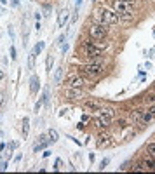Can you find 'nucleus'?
<instances>
[{"mask_svg": "<svg viewBox=\"0 0 155 174\" xmlns=\"http://www.w3.org/2000/svg\"><path fill=\"white\" fill-rule=\"evenodd\" d=\"M84 108H85V112L94 113V112H99V108H101V104H99V103H96V101H85V103H84Z\"/></svg>", "mask_w": 155, "mask_h": 174, "instance_id": "11", "label": "nucleus"}, {"mask_svg": "<svg viewBox=\"0 0 155 174\" xmlns=\"http://www.w3.org/2000/svg\"><path fill=\"white\" fill-rule=\"evenodd\" d=\"M61 164H63V160H61V158H58V160L54 162V171H59V169H61Z\"/></svg>", "mask_w": 155, "mask_h": 174, "instance_id": "31", "label": "nucleus"}, {"mask_svg": "<svg viewBox=\"0 0 155 174\" xmlns=\"http://www.w3.org/2000/svg\"><path fill=\"white\" fill-rule=\"evenodd\" d=\"M40 89V78L37 75H31L30 77V92H37Z\"/></svg>", "mask_w": 155, "mask_h": 174, "instance_id": "12", "label": "nucleus"}, {"mask_svg": "<svg viewBox=\"0 0 155 174\" xmlns=\"http://www.w3.org/2000/svg\"><path fill=\"white\" fill-rule=\"evenodd\" d=\"M125 124H127V122H125L124 118H119V120H117V127H119V129H125Z\"/></svg>", "mask_w": 155, "mask_h": 174, "instance_id": "30", "label": "nucleus"}, {"mask_svg": "<svg viewBox=\"0 0 155 174\" xmlns=\"http://www.w3.org/2000/svg\"><path fill=\"white\" fill-rule=\"evenodd\" d=\"M65 96H66L68 101H80L84 98V91H82V87H79V89H66Z\"/></svg>", "mask_w": 155, "mask_h": 174, "instance_id": "10", "label": "nucleus"}, {"mask_svg": "<svg viewBox=\"0 0 155 174\" xmlns=\"http://www.w3.org/2000/svg\"><path fill=\"white\" fill-rule=\"evenodd\" d=\"M129 165H131V162H124V164L120 165V169H119V171H127V169H129Z\"/></svg>", "mask_w": 155, "mask_h": 174, "instance_id": "33", "label": "nucleus"}, {"mask_svg": "<svg viewBox=\"0 0 155 174\" xmlns=\"http://www.w3.org/2000/svg\"><path fill=\"white\" fill-rule=\"evenodd\" d=\"M52 65H54V57L49 54L47 59H45V71H47V73H51V70H52Z\"/></svg>", "mask_w": 155, "mask_h": 174, "instance_id": "22", "label": "nucleus"}, {"mask_svg": "<svg viewBox=\"0 0 155 174\" xmlns=\"http://www.w3.org/2000/svg\"><path fill=\"white\" fill-rule=\"evenodd\" d=\"M40 17H42V12H37L35 14V21H40Z\"/></svg>", "mask_w": 155, "mask_h": 174, "instance_id": "41", "label": "nucleus"}, {"mask_svg": "<svg viewBox=\"0 0 155 174\" xmlns=\"http://www.w3.org/2000/svg\"><path fill=\"white\" fill-rule=\"evenodd\" d=\"M5 103H7V94H5V91H0V108H2Z\"/></svg>", "mask_w": 155, "mask_h": 174, "instance_id": "26", "label": "nucleus"}, {"mask_svg": "<svg viewBox=\"0 0 155 174\" xmlns=\"http://www.w3.org/2000/svg\"><path fill=\"white\" fill-rule=\"evenodd\" d=\"M9 54H11V59H12V61H16V59H18V52H16V47H14V45H11Z\"/></svg>", "mask_w": 155, "mask_h": 174, "instance_id": "27", "label": "nucleus"}, {"mask_svg": "<svg viewBox=\"0 0 155 174\" xmlns=\"http://www.w3.org/2000/svg\"><path fill=\"white\" fill-rule=\"evenodd\" d=\"M143 164L146 165V169H148V171H155V157L146 155L145 158H143Z\"/></svg>", "mask_w": 155, "mask_h": 174, "instance_id": "13", "label": "nucleus"}, {"mask_svg": "<svg viewBox=\"0 0 155 174\" xmlns=\"http://www.w3.org/2000/svg\"><path fill=\"white\" fill-rule=\"evenodd\" d=\"M112 7H113V11L119 14L120 19H127V21L134 19L133 7H131V4H125L124 0H112Z\"/></svg>", "mask_w": 155, "mask_h": 174, "instance_id": "3", "label": "nucleus"}, {"mask_svg": "<svg viewBox=\"0 0 155 174\" xmlns=\"http://www.w3.org/2000/svg\"><path fill=\"white\" fill-rule=\"evenodd\" d=\"M66 52H68V44L65 42V44H63V45H61V54H63V56H65Z\"/></svg>", "mask_w": 155, "mask_h": 174, "instance_id": "32", "label": "nucleus"}, {"mask_svg": "<svg viewBox=\"0 0 155 174\" xmlns=\"http://www.w3.org/2000/svg\"><path fill=\"white\" fill-rule=\"evenodd\" d=\"M82 52H84V57L89 59V61H96V59H99V57L103 56V51L101 49H98L96 45H94L93 40H89V39L82 42Z\"/></svg>", "mask_w": 155, "mask_h": 174, "instance_id": "4", "label": "nucleus"}, {"mask_svg": "<svg viewBox=\"0 0 155 174\" xmlns=\"http://www.w3.org/2000/svg\"><path fill=\"white\" fill-rule=\"evenodd\" d=\"M68 21V12L66 11H59V14H58V26L59 28H63V25Z\"/></svg>", "mask_w": 155, "mask_h": 174, "instance_id": "16", "label": "nucleus"}, {"mask_svg": "<svg viewBox=\"0 0 155 174\" xmlns=\"http://www.w3.org/2000/svg\"><path fill=\"white\" fill-rule=\"evenodd\" d=\"M35 57H37V54L33 51L28 54V68L30 70H35Z\"/></svg>", "mask_w": 155, "mask_h": 174, "instance_id": "20", "label": "nucleus"}, {"mask_svg": "<svg viewBox=\"0 0 155 174\" xmlns=\"http://www.w3.org/2000/svg\"><path fill=\"white\" fill-rule=\"evenodd\" d=\"M96 19H98V23H103V25H108V26L117 25V23L120 21L119 14L110 7H99L98 9L96 11Z\"/></svg>", "mask_w": 155, "mask_h": 174, "instance_id": "2", "label": "nucleus"}, {"mask_svg": "<svg viewBox=\"0 0 155 174\" xmlns=\"http://www.w3.org/2000/svg\"><path fill=\"white\" fill-rule=\"evenodd\" d=\"M124 2H125V4H131V5L136 4V0H124Z\"/></svg>", "mask_w": 155, "mask_h": 174, "instance_id": "42", "label": "nucleus"}, {"mask_svg": "<svg viewBox=\"0 0 155 174\" xmlns=\"http://www.w3.org/2000/svg\"><path fill=\"white\" fill-rule=\"evenodd\" d=\"M44 47H45V44H44V42H37L35 45H33V49H31V51H33V52L37 54V56H39L40 52L44 51Z\"/></svg>", "mask_w": 155, "mask_h": 174, "instance_id": "23", "label": "nucleus"}, {"mask_svg": "<svg viewBox=\"0 0 155 174\" xmlns=\"http://www.w3.org/2000/svg\"><path fill=\"white\" fill-rule=\"evenodd\" d=\"M65 39H66V35L61 33V35L58 37V40H56V45H63V44H65Z\"/></svg>", "mask_w": 155, "mask_h": 174, "instance_id": "29", "label": "nucleus"}, {"mask_svg": "<svg viewBox=\"0 0 155 174\" xmlns=\"http://www.w3.org/2000/svg\"><path fill=\"white\" fill-rule=\"evenodd\" d=\"M141 113H143V110L141 108H134L133 112H131V117H133V120H134V124H139V120H141Z\"/></svg>", "mask_w": 155, "mask_h": 174, "instance_id": "18", "label": "nucleus"}, {"mask_svg": "<svg viewBox=\"0 0 155 174\" xmlns=\"http://www.w3.org/2000/svg\"><path fill=\"white\" fill-rule=\"evenodd\" d=\"M7 165H9V162H7V160L2 162V164H0V171H7Z\"/></svg>", "mask_w": 155, "mask_h": 174, "instance_id": "34", "label": "nucleus"}, {"mask_svg": "<svg viewBox=\"0 0 155 174\" xmlns=\"http://www.w3.org/2000/svg\"><path fill=\"white\" fill-rule=\"evenodd\" d=\"M9 37H11V40H14V30H12L11 25H9Z\"/></svg>", "mask_w": 155, "mask_h": 174, "instance_id": "36", "label": "nucleus"}, {"mask_svg": "<svg viewBox=\"0 0 155 174\" xmlns=\"http://www.w3.org/2000/svg\"><path fill=\"white\" fill-rule=\"evenodd\" d=\"M152 120H155L153 117H152L150 113L146 112V110H143V113H141V120H139V124H141V126H146V124H150Z\"/></svg>", "mask_w": 155, "mask_h": 174, "instance_id": "15", "label": "nucleus"}, {"mask_svg": "<svg viewBox=\"0 0 155 174\" xmlns=\"http://www.w3.org/2000/svg\"><path fill=\"white\" fill-rule=\"evenodd\" d=\"M146 153L152 157H155V141H152V143L146 144Z\"/></svg>", "mask_w": 155, "mask_h": 174, "instance_id": "24", "label": "nucleus"}, {"mask_svg": "<svg viewBox=\"0 0 155 174\" xmlns=\"http://www.w3.org/2000/svg\"><path fill=\"white\" fill-rule=\"evenodd\" d=\"M80 73L87 78H98L99 75H103L105 73V65H103L101 57L96 61H89L87 65H84L80 68Z\"/></svg>", "mask_w": 155, "mask_h": 174, "instance_id": "1", "label": "nucleus"}, {"mask_svg": "<svg viewBox=\"0 0 155 174\" xmlns=\"http://www.w3.org/2000/svg\"><path fill=\"white\" fill-rule=\"evenodd\" d=\"M82 2H84V0H75V9H80V5H82Z\"/></svg>", "mask_w": 155, "mask_h": 174, "instance_id": "38", "label": "nucleus"}, {"mask_svg": "<svg viewBox=\"0 0 155 174\" xmlns=\"http://www.w3.org/2000/svg\"><path fill=\"white\" fill-rule=\"evenodd\" d=\"M47 136H49V139H51V143H56L58 138H59V134H58V130H56V129H49Z\"/></svg>", "mask_w": 155, "mask_h": 174, "instance_id": "21", "label": "nucleus"}, {"mask_svg": "<svg viewBox=\"0 0 155 174\" xmlns=\"http://www.w3.org/2000/svg\"><path fill=\"white\" fill-rule=\"evenodd\" d=\"M63 84H65L66 89H79V87H82L85 84V78H84V75H82V77H80V75H70Z\"/></svg>", "mask_w": 155, "mask_h": 174, "instance_id": "7", "label": "nucleus"}, {"mask_svg": "<svg viewBox=\"0 0 155 174\" xmlns=\"http://www.w3.org/2000/svg\"><path fill=\"white\" fill-rule=\"evenodd\" d=\"M112 118H113V112L110 108H99L96 118V127L99 129H108L112 126Z\"/></svg>", "mask_w": 155, "mask_h": 174, "instance_id": "6", "label": "nucleus"}, {"mask_svg": "<svg viewBox=\"0 0 155 174\" xmlns=\"http://www.w3.org/2000/svg\"><path fill=\"white\" fill-rule=\"evenodd\" d=\"M87 31H89V37L93 40H105L108 37V25L93 23V25H89Z\"/></svg>", "mask_w": 155, "mask_h": 174, "instance_id": "5", "label": "nucleus"}, {"mask_svg": "<svg viewBox=\"0 0 155 174\" xmlns=\"http://www.w3.org/2000/svg\"><path fill=\"white\" fill-rule=\"evenodd\" d=\"M42 104H44V101H42V99H40V101H37V104H35V112H39Z\"/></svg>", "mask_w": 155, "mask_h": 174, "instance_id": "35", "label": "nucleus"}, {"mask_svg": "<svg viewBox=\"0 0 155 174\" xmlns=\"http://www.w3.org/2000/svg\"><path fill=\"white\" fill-rule=\"evenodd\" d=\"M108 164H110V157H105V158H103V160L99 162V167H98V169H99V171H105Z\"/></svg>", "mask_w": 155, "mask_h": 174, "instance_id": "25", "label": "nucleus"}, {"mask_svg": "<svg viewBox=\"0 0 155 174\" xmlns=\"http://www.w3.org/2000/svg\"><path fill=\"white\" fill-rule=\"evenodd\" d=\"M11 5L12 7H19V0H11Z\"/></svg>", "mask_w": 155, "mask_h": 174, "instance_id": "37", "label": "nucleus"}, {"mask_svg": "<svg viewBox=\"0 0 155 174\" xmlns=\"http://www.w3.org/2000/svg\"><path fill=\"white\" fill-rule=\"evenodd\" d=\"M16 146H18V144H16V143H11L9 146H7V148H9V153L12 152V150H14V148H16Z\"/></svg>", "mask_w": 155, "mask_h": 174, "instance_id": "39", "label": "nucleus"}, {"mask_svg": "<svg viewBox=\"0 0 155 174\" xmlns=\"http://www.w3.org/2000/svg\"><path fill=\"white\" fill-rule=\"evenodd\" d=\"M42 101H44V104L49 108V104H51V89H49V87H45V89H44V96H42Z\"/></svg>", "mask_w": 155, "mask_h": 174, "instance_id": "19", "label": "nucleus"}, {"mask_svg": "<svg viewBox=\"0 0 155 174\" xmlns=\"http://www.w3.org/2000/svg\"><path fill=\"white\" fill-rule=\"evenodd\" d=\"M49 144H51V139H49V136H45V134L39 136V139H37L35 144H33V152H35V153L42 152V150H45Z\"/></svg>", "mask_w": 155, "mask_h": 174, "instance_id": "9", "label": "nucleus"}, {"mask_svg": "<svg viewBox=\"0 0 155 174\" xmlns=\"http://www.w3.org/2000/svg\"><path fill=\"white\" fill-rule=\"evenodd\" d=\"M28 130H30V118L25 117V118H23V127H21V136H23V139L28 138Z\"/></svg>", "mask_w": 155, "mask_h": 174, "instance_id": "14", "label": "nucleus"}, {"mask_svg": "<svg viewBox=\"0 0 155 174\" xmlns=\"http://www.w3.org/2000/svg\"><path fill=\"white\" fill-rule=\"evenodd\" d=\"M113 144V138H112L110 132H107V129H105V132H101V134L98 136V148H108Z\"/></svg>", "mask_w": 155, "mask_h": 174, "instance_id": "8", "label": "nucleus"}, {"mask_svg": "<svg viewBox=\"0 0 155 174\" xmlns=\"http://www.w3.org/2000/svg\"><path fill=\"white\" fill-rule=\"evenodd\" d=\"M93 2H98V0H93Z\"/></svg>", "mask_w": 155, "mask_h": 174, "instance_id": "45", "label": "nucleus"}, {"mask_svg": "<svg viewBox=\"0 0 155 174\" xmlns=\"http://www.w3.org/2000/svg\"><path fill=\"white\" fill-rule=\"evenodd\" d=\"M5 77V73H4V71H2V70H0V80H2V78H4Z\"/></svg>", "mask_w": 155, "mask_h": 174, "instance_id": "43", "label": "nucleus"}, {"mask_svg": "<svg viewBox=\"0 0 155 174\" xmlns=\"http://www.w3.org/2000/svg\"><path fill=\"white\" fill-rule=\"evenodd\" d=\"M2 12H4V9H2V7H0V16H2Z\"/></svg>", "mask_w": 155, "mask_h": 174, "instance_id": "44", "label": "nucleus"}, {"mask_svg": "<svg viewBox=\"0 0 155 174\" xmlns=\"http://www.w3.org/2000/svg\"><path fill=\"white\" fill-rule=\"evenodd\" d=\"M63 71H65V66H58V70H56V73H54V82L56 84H61L63 80Z\"/></svg>", "mask_w": 155, "mask_h": 174, "instance_id": "17", "label": "nucleus"}, {"mask_svg": "<svg viewBox=\"0 0 155 174\" xmlns=\"http://www.w3.org/2000/svg\"><path fill=\"white\" fill-rule=\"evenodd\" d=\"M146 112H148V113L152 115V117L155 118V103H150V104H148V108H146Z\"/></svg>", "mask_w": 155, "mask_h": 174, "instance_id": "28", "label": "nucleus"}, {"mask_svg": "<svg viewBox=\"0 0 155 174\" xmlns=\"http://www.w3.org/2000/svg\"><path fill=\"white\" fill-rule=\"evenodd\" d=\"M7 150V144L5 143H0V152H5Z\"/></svg>", "mask_w": 155, "mask_h": 174, "instance_id": "40", "label": "nucleus"}]
</instances>
